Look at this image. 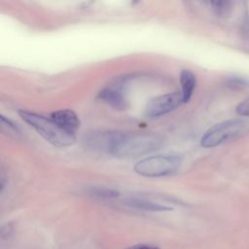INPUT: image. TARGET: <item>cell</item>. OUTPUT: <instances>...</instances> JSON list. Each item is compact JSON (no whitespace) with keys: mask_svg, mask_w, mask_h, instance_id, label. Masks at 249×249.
<instances>
[{"mask_svg":"<svg viewBox=\"0 0 249 249\" xmlns=\"http://www.w3.org/2000/svg\"><path fill=\"white\" fill-rule=\"evenodd\" d=\"M125 204H127L130 207L145 210V211H153V212H159V211H170L172 210L171 207L162 205L151 200L142 199V198H129L125 201Z\"/></svg>","mask_w":249,"mask_h":249,"instance_id":"obj_9","label":"cell"},{"mask_svg":"<svg viewBox=\"0 0 249 249\" xmlns=\"http://www.w3.org/2000/svg\"><path fill=\"white\" fill-rule=\"evenodd\" d=\"M127 249H160V248L156 245H151V244H137Z\"/></svg>","mask_w":249,"mask_h":249,"instance_id":"obj_16","label":"cell"},{"mask_svg":"<svg viewBox=\"0 0 249 249\" xmlns=\"http://www.w3.org/2000/svg\"><path fill=\"white\" fill-rule=\"evenodd\" d=\"M181 95L183 103L189 102L196 85V75L189 69H183L180 73Z\"/></svg>","mask_w":249,"mask_h":249,"instance_id":"obj_8","label":"cell"},{"mask_svg":"<svg viewBox=\"0 0 249 249\" xmlns=\"http://www.w3.org/2000/svg\"><path fill=\"white\" fill-rule=\"evenodd\" d=\"M13 232V227L12 225H5L2 227V230H1V237L2 239L4 238H7L11 235V233Z\"/></svg>","mask_w":249,"mask_h":249,"instance_id":"obj_14","label":"cell"},{"mask_svg":"<svg viewBox=\"0 0 249 249\" xmlns=\"http://www.w3.org/2000/svg\"><path fill=\"white\" fill-rule=\"evenodd\" d=\"M85 142L98 152L116 157L135 158L159 149L162 138L154 133L101 130L89 133Z\"/></svg>","mask_w":249,"mask_h":249,"instance_id":"obj_1","label":"cell"},{"mask_svg":"<svg viewBox=\"0 0 249 249\" xmlns=\"http://www.w3.org/2000/svg\"><path fill=\"white\" fill-rule=\"evenodd\" d=\"M246 83L243 81V80H241V79H239V78H233V79H231V80H229V85L231 86V87H237V88H239V87H244V85H245Z\"/></svg>","mask_w":249,"mask_h":249,"instance_id":"obj_15","label":"cell"},{"mask_svg":"<svg viewBox=\"0 0 249 249\" xmlns=\"http://www.w3.org/2000/svg\"><path fill=\"white\" fill-rule=\"evenodd\" d=\"M214 13L219 17L229 15L231 8V3L229 1H213L211 2Z\"/></svg>","mask_w":249,"mask_h":249,"instance_id":"obj_11","label":"cell"},{"mask_svg":"<svg viewBox=\"0 0 249 249\" xmlns=\"http://www.w3.org/2000/svg\"><path fill=\"white\" fill-rule=\"evenodd\" d=\"M181 160L175 155H157L140 160L133 167L144 177H162L174 173L180 166Z\"/></svg>","mask_w":249,"mask_h":249,"instance_id":"obj_4","label":"cell"},{"mask_svg":"<svg viewBox=\"0 0 249 249\" xmlns=\"http://www.w3.org/2000/svg\"><path fill=\"white\" fill-rule=\"evenodd\" d=\"M248 129V123L243 120H228L214 124L202 135L200 144L204 148H213L229 140L243 135Z\"/></svg>","mask_w":249,"mask_h":249,"instance_id":"obj_3","label":"cell"},{"mask_svg":"<svg viewBox=\"0 0 249 249\" xmlns=\"http://www.w3.org/2000/svg\"><path fill=\"white\" fill-rule=\"evenodd\" d=\"M1 124H2L3 129L6 128L8 132H12V133H14V134L18 133V128L17 127V125L14 124L9 119L5 118V116H2V117H1Z\"/></svg>","mask_w":249,"mask_h":249,"instance_id":"obj_12","label":"cell"},{"mask_svg":"<svg viewBox=\"0 0 249 249\" xmlns=\"http://www.w3.org/2000/svg\"><path fill=\"white\" fill-rule=\"evenodd\" d=\"M97 98L111 107L122 110L126 107V100L123 89L120 87H107L98 92Z\"/></svg>","mask_w":249,"mask_h":249,"instance_id":"obj_7","label":"cell"},{"mask_svg":"<svg viewBox=\"0 0 249 249\" xmlns=\"http://www.w3.org/2000/svg\"><path fill=\"white\" fill-rule=\"evenodd\" d=\"M89 194L97 196V197H102V198H114L119 196V192L108 189V188H101V187H95V188H90L89 190Z\"/></svg>","mask_w":249,"mask_h":249,"instance_id":"obj_10","label":"cell"},{"mask_svg":"<svg viewBox=\"0 0 249 249\" xmlns=\"http://www.w3.org/2000/svg\"><path fill=\"white\" fill-rule=\"evenodd\" d=\"M181 103H183L181 92L175 91L159 95L148 102L145 108V116L147 118H157L165 115L176 109Z\"/></svg>","mask_w":249,"mask_h":249,"instance_id":"obj_5","label":"cell"},{"mask_svg":"<svg viewBox=\"0 0 249 249\" xmlns=\"http://www.w3.org/2000/svg\"><path fill=\"white\" fill-rule=\"evenodd\" d=\"M51 118L65 131L75 134L80 127V120L77 114L70 109H62L54 111L51 114Z\"/></svg>","mask_w":249,"mask_h":249,"instance_id":"obj_6","label":"cell"},{"mask_svg":"<svg viewBox=\"0 0 249 249\" xmlns=\"http://www.w3.org/2000/svg\"><path fill=\"white\" fill-rule=\"evenodd\" d=\"M18 114L39 135L55 147H69L76 142V135L62 129L51 117L47 118L25 110H20Z\"/></svg>","mask_w":249,"mask_h":249,"instance_id":"obj_2","label":"cell"},{"mask_svg":"<svg viewBox=\"0 0 249 249\" xmlns=\"http://www.w3.org/2000/svg\"><path fill=\"white\" fill-rule=\"evenodd\" d=\"M236 112L240 116L249 117V98L243 100L236 106Z\"/></svg>","mask_w":249,"mask_h":249,"instance_id":"obj_13","label":"cell"}]
</instances>
